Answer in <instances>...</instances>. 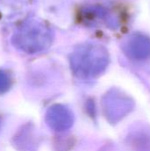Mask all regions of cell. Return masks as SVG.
Here are the masks:
<instances>
[{
  "instance_id": "4",
  "label": "cell",
  "mask_w": 150,
  "mask_h": 151,
  "mask_svg": "<svg viewBox=\"0 0 150 151\" xmlns=\"http://www.w3.org/2000/svg\"><path fill=\"white\" fill-rule=\"evenodd\" d=\"M47 119H48V122L50 126L57 129L60 127H65V125L63 122H64V119L67 120L68 117H66L65 111L64 110V108L55 106V107H52L49 111Z\"/></svg>"
},
{
  "instance_id": "1",
  "label": "cell",
  "mask_w": 150,
  "mask_h": 151,
  "mask_svg": "<svg viewBox=\"0 0 150 151\" xmlns=\"http://www.w3.org/2000/svg\"><path fill=\"white\" fill-rule=\"evenodd\" d=\"M54 33L43 20L31 18L26 19L15 30L11 43L18 50L35 54L49 49L53 42Z\"/></svg>"
},
{
  "instance_id": "5",
  "label": "cell",
  "mask_w": 150,
  "mask_h": 151,
  "mask_svg": "<svg viewBox=\"0 0 150 151\" xmlns=\"http://www.w3.org/2000/svg\"><path fill=\"white\" fill-rule=\"evenodd\" d=\"M11 86V79L10 75L3 71L0 70V94L6 93Z\"/></svg>"
},
{
  "instance_id": "3",
  "label": "cell",
  "mask_w": 150,
  "mask_h": 151,
  "mask_svg": "<svg viewBox=\"0 0 150 151\" xmlns=\"http://www.w3.org/2000/svg\"><path fill=\"white\" fill-rule=\"evenodd\" d=\"M126 54L134 59H145L150 56V37L141 33L130 35L123 42Z\"/></svg>"
},
{
  "instance_id": "2",
  "label": "cell",
  "mask_w": 150,
  "mask_h": 151,
  "mask_svg": "<svg viewBox=\"0 0 150 151\" xmlns=\"http://www.w3.org/2000/svg\"><path fill=\"white\" fill-rule=\"evenodd\" d=\"M109 63L107 50L96 43L87 42L79 45L71 56L73 72L81 77H90L101 73Z\"/></svg>"
}]
</instances>
